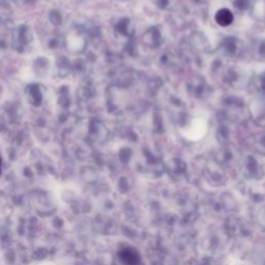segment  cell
I'll return each mask as SVG.
<instances>
[{"label": "cell", "instance_id": "6da1fadb", "mask_svg": "<svg viewBox=\"0 0 265 265\" xmlns=\"http://www.w3.org/2000/svg\"><path fill=\"white\" fill-rule=\"evenodd\" d=\"M215 21L220 26H228L233 22V15L231 11L227 8H222L217 10L215 14Z\"/></svg>", "mask_w": 265, "mask_h": 265}, {"label": "cell", "instance_id": "7a4b0ae2", "mask_svg": "<svg viewBox=\"0 0 265 265\" xmlns=\"http://www.w3.org/2000/svg\"><path fill=\"white\" fill-rule=\"evenodd\" d=\"M120 259L128 265H133L134 263L137 262V259H133V256H137L136 252H133L131 249L123 250L119 253Z\"/></svg>", "mask_w": 265, "mask_h": 265}, {"label": "cell", "instance_id": "3957f363", "mask_svg": "<svg viewBox=\"0 0 265 265\" xmlns=\"http://www.w3.org/2000/svg\"><path fill=\"white\" fill-rule=\"evenodd\" d=\"M0 172H1V159H0Z\"/></svg>", "mask_w": 265, "mask_h": 265}]
</instances>
